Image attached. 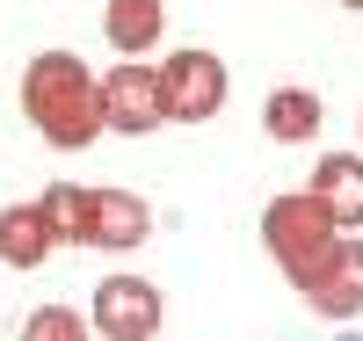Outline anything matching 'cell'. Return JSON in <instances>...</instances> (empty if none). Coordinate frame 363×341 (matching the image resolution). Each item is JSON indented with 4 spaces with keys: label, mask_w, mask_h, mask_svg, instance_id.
I'll return each instance as SVG.
<instances>
[{
    "label": "cell",
    "mask_w": 363,
    "mask_h": 341,
    "mask_svg": "<svg viewBox=\"0 0 363 341\" xmlns=\"http://www.w3.org/2000/svg\"><path fill=\"white\" fill-rule=\"evenodd\" d=\"M22 109L37 116V131L51 145H95L109 131V116H102V80L80 66L73 51H44V58H29V73H22Z\"/></svg>",
    "instance_id": "cell-1"
},
{
    "label": "cell",
    "mask_w": 363,
    "mask_h": 341,
    "mask_svg": "<svg viewBox=\"0 0 363 341\" xmlns=\"http://www.w3.org/2000/svg\"><path fill=\"white\" fill-rule=\"evenodd\" d=\"M262 240H269V255H277V269L291 276L298 291H306L313 276L327 269V255H335L342 225H335V211L306 189V196H277V203L262 211Z\"/></svg>",
    "instance_id": "cell-2"
},
{
    "label": "cell",
    "mask_w": 363,
    "mask_h": 341,
    "mask_svg": "<svg viewBox=\"0 0 363 341\" xmlns=\"http://www.w3.org/2000/svg\"><path fill=\"white\" fill-rule=\"evenodd\" d=\"M160 95H167V116H182V123L218 116V102H225V58H211V51H174L167 66H160Z\"/></svg>",
    "instance_id": "cell-3"
},
{
    "label": "cell",
    "mask_w": 363,
    "mask_h": 341,
    "mask_svg": "<svg viewBox=\"0 0 363 341\" xmlns=\"http://www.w3.org/2000/svg\"><path fill=\"white\" fill-rule=\"evenodd\" d=\"M102 116H109V131H160L167 123V95H160V73H145L131 66V58H116V73L102 80Z\"/></svg>",
    "instance_id": "cell-4"
},
{
    "label": "cell",
    "mask_w": 363,
    "mask_h": 341,
    "mask_svg": "<svg viewBox=\"0 0 363 341\" xmlns=\"http://www.w3.org/2000/svg\"><path fill=\"white\" fill-rule=\"evenodd\" d=\"M95 327L109 341H145L160 334V291L145 284V276H109L95 291Z\"/></svg>",
    "instance_id": "cell-5"
},
{
    "label": "cell",
    "mask_w": 363,
    "mask_h": 341,
    "mask_svg": "<svg viewBox=\"0 0 363 341\" xmlns=\"http://www.w3.org/2000/svg\"><path fill=\"white\" fill-rule=\"evenodd\" d=\"M306 305L320 320H356L363 313V240H335V255H327V269L306 284Z\"/></svg>",
    "instance_id": "cell-6"
},
{
    "label": "cell",
    "mask_w": 363,
    "mask_h": 341,
    "mask_svg": "<svg viewBox=\"0 0 363 341\" xmlns=\"http://www.w3.org/2000/svg\"><path fill=\"white\" fill-rule=\"evenodd\" d=\"M153 233V211L131 189H87V247H138Z\"/></svg>",
    "instance_id": "cell-7"
},
{
    "label": "cell",
    "mask_w": 363,
    "mask_h": 341,
    "mask_svg": "<svg viewBox=\"0 0 363 341\" xmlns=\"http://www.w3.org/2000/svg\"><path fill=\"white\" fill-rule=\"evenodd\" d=\"M313 196L335 211L342 233H356L363 225V160H356V152H327V160L313 167Z\"/></svg>",
    "instance_id": "cell-8"
},
{
    "label": "cell",
    "mask_w": 363,
    "mask_h": 341,
    "mask_svg": "<svg viewBox=\"0 0 363 341\" xmlns=\"http://www.w3.org/2000/svg\"><path fill=\"white\" fill-rule=\"evenodd\" d=\"M51 247H58V233L44 218V203H8L0 211V262L8 269H37Z\"/></svg>",
    "instance_id": "cell-9"
},
{
    "label": "cell",
    "mask_w": 363,
    "mask_h": 341,
    "mask_svg": "<svg viewBox=\"0 0 363 341\" xmlns=\"http://www.w3.org/2000/svg\"><path fill=\"white\" fill-rule=\"evenodd\" d=\"M160 29H167V8L160 0H109V15H102V37L116 51H145V44H160Z\"/></svg>",
    "instance_id": "cell-10"
},
{
    "label": "cell",
    "mask_w": 363,
    "mask_h": 341,
    "mask_svg": "<svg viewBox=\"0 0 363 341\" xmlns=\"http://www.w3.org/2000/svg\"><path fill=\"white\" fill-rule=\"evenodd\" d=\"M262 123H269V138H284V145L313 138L320 131V95H313V87H277L269 109H262Z\"/></svg>",
    "instance_id": "cell-11"
},
{
    "label": "cell",
    "mask_w": 363,
    "mask_h": 341,
    "mask_svg": "<svg viewBox=\"0 0 363 341\" xmlns=\"http://www.w3.org/2000/svg\"><path fill=\"white\" fill-rule=\"evenodd\" d=\"M44 218L58 240H80L87 247V189H73V181H51L44 189Z\"/></svg>",
    "instance_id": "cell-12"
},
{
    "label": "cell",
    "mask_w": 363,
    "mask_h": 341,
    "mask_svg": "<svg viewBox=\"0 0 363 341\" xmlns=\"http://www.w3.org/2000/svg\"><path fill=\"white\" fill-rule=\"evenodd\" d=\"M29 341H80V313H66V305L29 313Z\"/></svg>",
    "instance_id": "cell-13"
},
{
    "label": "cell",
    "mask_w": 363,
    "mask_h": 341,
    "mask_svg": "<svg viewBox=\"0 0 363 341\" xmlns=\"http://www.w3.org/2000/svg\"><path fill=\"white\" fill-rule=\"evenodd\" d=\"M349 8H363V0H349Z\"/></svg>",
    "instance_id": "cell-14"
}]
</instances>
